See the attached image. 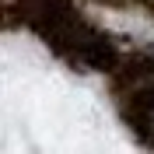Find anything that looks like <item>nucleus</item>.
Returning a JSON list of instances; mask_svg holds the SVG:
<instances>
[{
    "label": "nucleus",
    "instance_id": "1",
    "mask_svg": "<svg viewBox=\"0 0 154 154\" xmlns=\"http://www.w3.org/2000/svg\"><path fill=\"white\" fill-rule=\"evenodd\" d=\"M140 112H144V123H147V130L154 133V102H144V105H140Z\"/></svg>",
    "mask_w": 154,
    "mask_h": 154
}]
</instances>
